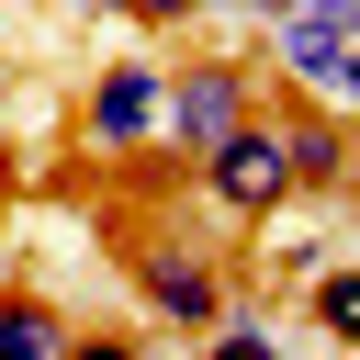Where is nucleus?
Instances as JSON below:
<instances>
[{
	"label": "nucleus",
	"mask_w": 360,
	"mask_h": 360,
	"mask_svg": "<svg viewBox=\"0 0 360 360\" xmlns=\"http://www.w3.org/2000/svg\"><path fill=\"white\" fill-rule=\"evenodd\" d=\"M191 191L225 214V225H281L292 214V169H281V135H270V101L248 124H225L202 158H191Z\"/></svg>",
	"instance_id": "nucleus-1"
},
{
	"label": "nucleus",
	"mask_w": 360,
	"mask_h": 360,
	"mask_svg": "<svg viewBox=\"0 0 360 360\" xmlns=\"http://www.w3.org/2000/svg\"><path fill=\"white\" fill-rule=\"evenodd\" d=\"M135 304H146V326H169V338H214V315H225V292H236V270L202 248V236H135Z\"/></svg>",
	"instance_id": "nucleus-2"
},
{
	"label": "nucleus",
	"mask_w": 360,
	"mask_h": 360,
	"mask_svg": "<svg viewBox=\"0 0 360 360\" xmlns=\"http://www.w3.org/2000/svg\"><path fill=\"white\" fill-rule=\"evenodd\" d=\"M270 90H259V68L248 56H180V68H158V135L180 146V158H202L225 124H248Z\"/></svg>",
	"instance_id": "nucleus-3"
},
{
	"label": "nucleus",
	"mask_w": 360,
	"mask_h": 360,
	"mask_svg": "<svg viewBox=\"0 0 360 360\" xmlns=\"http://www.w3.org/2000/svg\"><path fill=\"white\" fill-rule=\"evenodd\" d=\"M270 135H281V169H292V202H349V112L326 90H270Z\"/></svg>",
	"instance_id": "nucleus-4"
},
{
	"label": "nucleus",
	"mask_w": 360,
	"mask_h": 360,
	"mask_svg": "<svg viewBox=\"0 0 360 360\" xmlns=\"http://www.w3.org/2000/svg\"><path fill=\"white\" fill-rule=\"evenodd\" d=\"M158 135V68L146 56H112L90 90H79V146L90 158H124V146H146Z\"/></svg>",
	"instance_id": "nucleus-5"
},
{
	"label": "nucleus",
	"mask_w": 360,
	"mask_h": 360,
	"mask_svg": "<svg viewBox=\"0 0 360 360\" xmlns=\"http://www.w3.org/2000/svg\"><path fill=\"white\" fill-rule=\"evenodd\" d=\"M304 315H315V338H338V349H360V259H315L304 281Z\"/></svg>",
	"instance_id": "nucleus-6"
},
{
	"label": "nucleus",
	"mask_w": 360,
	"mask_h": 360,
	"mask_svg": "<svg viewBox=\"0 0 360 360\" xmlns=\"http://www.w3.org/2000/svg\"><path fill=\"white\" fill-rule=\"evenodd\" d=\"M56 349H79V326L45 292H0V360H56Z\"/></svg>",
	"instance_id": "nucleus-7"
},
{
	"label": "nucleus",
	"mask_w": 360,
	"mask_h": 360,
	"mask_svg": "<svg viewBox=\"0 0 360 360\" xmlns=\"http://www.w3.org/2000/svg\"><path fill=\"white\" fill-rule=\"evenodd\" d=\"M270 22H304V34H326V45H360V0H292V11H270Z\"/></svg>",
	"instance_id": "nucleus-8"
},
{
	"label": "nucleus",
	"mask_w": 360,
	"mask_h": 360,
	"mask_svg": "<svg viewBox=\"0 0 360 360\" xmlns=\"http://www.w3.org/2000/svg\"><path fill=\"white\" fill-rule=\"evenodd\" d=\"M90 11H124V22H146V34H180V22H202L214 0H90Z\"/></svg>",
	"instance_id": "nucleus-9"
},
{
	"label": "nucleus",
	"mask_w": 360,
	"mask_h": 360,
	"mask_svg": "<svg viewBox=\"0 0 360 360\" xmlns=\"http://www.w3.org/2000/svg\"><path fill=\"white\" fill-rule=\"evenodd\" d=\"M315 90H326V101H338V112H349V124H360V45H338V56H326V68H315Z\"/></svg>",
	"instance_id": "nucleus-10"
},
{
	"label": "nucleus",
	"mask_w": 360,
	"mask_h": 360,
	"mask_svg": "<svg viewBox=\"0 0 360 360\" xmlns=\"http://www.w3.org/2000/svg\"><path fill=\"white\" fill-rule=\"evenodd\" d=\"M315 259H326V248H315V236H281V248H270V270H259V281H270V292H281V281H304V270H315Z\"/></svg>",
	"instance_id": "nucleus-11"
},
{
	"label": "nucleus",
	"mask_w": 360,
	"mask_h": 360,
	"mask_svg": "<svg viewBox=\"0 0 360 360\" xmlns=\"http://www.w3.org/2000/svg\"><path fill=\"white\" fill-rule=\"evenodd\" d=\"M349 202H360V135H349Z\"/></svg>",
	"instance_id": "nucleus-12"
},
{
	"label": "nucleus",
	"mask_w": 360,
	"mask_h": 360,
	"mask_svg": "<svg viewBox=\"0 0 360 360\" xmlns=\"http://www.w3.org/2000/svg\"><path fill=\"white\" fill-rule=\"evenodd\" d=\"M248 11H259V22H270V11H292V0H248Z\"/></svg>",
	"instance_id": "nucleus-13"
}]
</instances>
